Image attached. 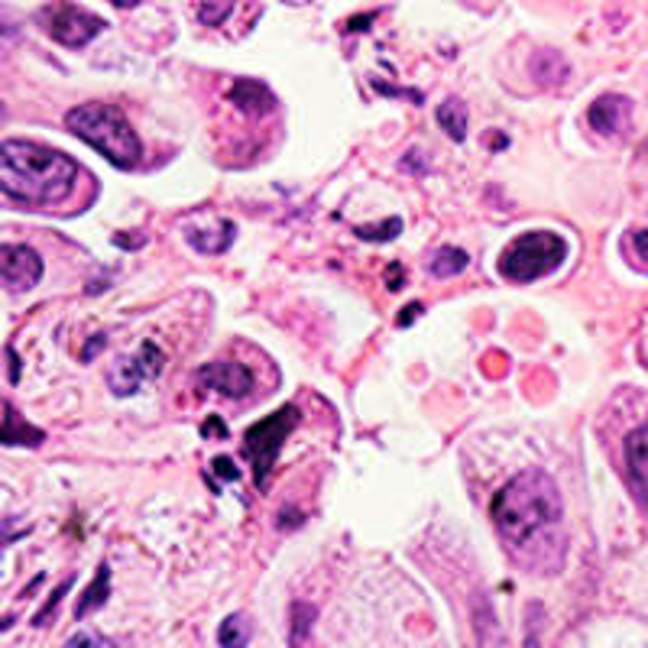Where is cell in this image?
I'll return each instance as SVG.
<instances>
[{"instance_id":"obj_1","label":"cell","mask_w":648,"mask_h":648,"mask_svg":"<svg viewBox=\"0 0 648 648\" xmlns=\"http://www.w3.org/2000/svg\"><path fill=\"white\" fill-rule=\"evenodd\" d=\"M562 513L558 483L538 467L513 476L490 503L496 532L513 552H528L532 545H542L562 525Z\"/></svg>"},{"instance_id":"obj_2","label":"cell","mask_w":648,"mask_h":648,"mask_svg":"<svg viewBox=\"0 0 648 648\" xmlns=\"http://www.w3.org/2000/svg\"><path fill=\"white\" fill-rule=\"evenodd\" d=\"M79 163L30 140H7L0 156V192L23 208H49L72 195Z\"/></svg>"},{"instance_id":"obj_3","label":"cell","mask_w":648,"mask_h":648,"mask_svg":"<svg viewBox=\"0 0 648 648\" xmlns=\"http://www.w3.org/2000/svg\"><path fill=\"white\" fill-rule=\"evenodd\" d=\"M65 130L75 133L91 150H97L111 166L117 169H133L143 160V143L136 130L130 127L127 114L114 104H79L65 114Z\"/></svg>"},{"instance_id":"obj_4","label":"cell","mask_w":648,"mask_h":648,"mask_svg":"<svg viewBox=\"0 0 648 648\" xmlns=\"http://www.w3.org/2000/svg\"><path fill=\"white\" fill-rule=\"evenodd\" d=\"M567 257V244L552 230H528L500 257V276L510 282H535L548 272H555Z\"/></svg>"},{"instance_id":"obj_5","label":"cell","mask_w":648,"mask_h":648,"mask_svg":"<svg viewBox=\"0 0 648 648\" xmlns=\"http://www.w3.org/2000/svg\"><path fill=\"white\" fill-rule=\"evenodd\" d=\"M299 419H302L299 405H282L279 412L266 415L263 422L244 432V457L254 467V480H257L259 490H266V480L279 461V451H282L286 438L296 432Z\"/></svg>"},{"instance_id":"obj_6","label":"cell","mask_w":648,"mask_h":648,"mask_svg":"<svg viewBox=\"0 0 648 648\" xmlns=\"http://www.w3.org/2000/svg\"><path fill=\"white\" fill-rule=\"evenodd\" d=\"M37 23L43 27L45 33L65 49H82L88 45L107 23L94 13L82 10L79 3H69V0H52L45 3L43 10L37 13Z\"/></svg>"},{"instance_id":"obj_7","label":"cell","mask_w":648,"mask_h":648,"mask_svg":"<svg viewBox=\"0 0 648 648\" xmlns=\"http://www.w3.org/2000/svg\"><path fill=\"white\" fill-rule=\"evenodd\" d=\"M163 363H166L163 350L153 341H143V347L133 357H121L117 360V367L107 373V383H111V389L117 395H133L140 389V383L156 380L163 373Z\"/></svg>"},{"instance_id":"obj_8","label":"cell","mask_w":648,"mask_h":648,"mask_svg":"<svg viewBox=\"0 0 648 648\" xmlns=\"http://www.w3.org/2000/svg\"><path fill=\"white\" fill-rule=\"evenodd\" d=\"M0 279L7 292H30L43 279V259L27 244H7L0 250Z\"/></svg>"},{"instance_id":"obj_9","label":"cell","mask_w":648,"mask_h":648,"mask_svg":"<svg viewBox=\"0 0 648 648\" xmlns=\"http://www.w3.org/2000/svg\"><path fill=\"white\" fill-rule=\"evenodd\" d=\"M195 383L205 389H215V392L227 395V399H244L254 389V377L237 360H215V363H205L195 373Z\"/></svg>"},{"instance_id":"obj_10","label":"cell","mask_w":648,"mask_h":648,"mask_svg":"<svg viewBox=\"0 0 648 648\" xmlns=\"http://www.w3.org/2000/svg\"><path fill=\"white\" fill-rule=\"evenodd\" d=\"M629 117H632V101L626 94H600L587 111V124L606 136L623 133L629 127Z\"/></svg>"},{"instance_id":"obj_11","label":"cell","mask_w":648,"mask_h":648,"mask_svg":"<svg viewBox=\"0 0 648 648\" xmlns=\"http://www.w3.org/2000/svg\"><path fill=\"white\" fill-rule=\"evenodd\" d=\"M623 457H626L629 476H632V483L639 490V500H642V506L648 510V422L626 434Z\"/></svg>"},{"instance_id":"obj_12","label":"cell","mask_w":648,"mask_h":648,"mask_svg":"<svg viewBox=\"0 0 648 648\" xmlns=\"http://www.w3.org/2000/svg\"><path fill=\"white\" fill-rule=\"evenodd\" d=\"M227 97H230V104H237L250 117H263V114L276 111V94L259 79H237Z\"/></svg>"},{"instance_id":"obj_13","label":"cell","mask_w":648,"mask_h":648,"mask_svg":"<svg viewBox=\"0 0 648 648\" xmlns=\"http://www.w3.org/2000/svg\"><path fill=\"white\" fill-rule=\"evenodd\" d=\"M234 237H237V224L234 220H220L212 230H188V244L198 254H208V257H217V254L230 250Z\"/></svg>"},{"instance_id":"obj_14","label":"cell","mask_w":648,"mask_h":648,"mask_svg":"<svg viewBox=\"0 0 648 648\" xmlns=\"http://www.w3.org/2000/svg\"><path fill=\"white\" fill-rule=\"evenodd\" d=\"M45 432H40L37 425H30V422H23V415L10 405V402H3V444L7 448H13V444H27V448H37V444H43Z\"/></svg>"},{"instance_id":"obj_15","label":"cell","mask_w":648,"mask_h":648,"mask_svg":"<svg viewBox=\"0 0 648 648\" xmlns=\"http://www.w3.org/2000/svg\"><path fill=\"white\" fill-rule=\"evenodd\" d=\"M438 124L454 143H464L467 140V107H464V101L448 97L444 104H438Z\"/></svg>"},{"instance_id":"obj_16","label":"cell","mask_w":648,"mask_h":648,"mask_svg":"<svg viewBox=\"0 0 648 648\" xmlns=\"http://www.w3.org/2000/svg\"><path fill=\"white\" fill-rule=\"evenodd\" d=\"M532 75H535L542 85H562L564 79H567V62H564L562 52L542 49V52L532 59Z\"/></svg>"},{"instance_id":"obj_17","label":"cell","mask_w":648,"mask_h":648,"mask_svg":"<svg viewBox=\"0 0 648 648\" xmlns=\"http://www.w3.org/2000/svg\"><path fill=\"white\" fill-rule=\"evenodd\" d=\"M107 597H111V567H107V562H101L94 584L88 587L85 597H82L79 606H75V619H85L91 609H97V606L107 604Z\"/></svg>"},{"instance_id":"obj_18","label":"cell","mask_w":648,"mask_h":648,"mask_svg":"<svg viewBox=\"0 0 648 648\" xmlns=\"http://www.w3.org/2000/svg\"><path fill=\"white\" fill-rule=\"evenodd\" d=\"M467 263H471V257H467L464 250H457V247H441L432 257V263H429V269H432L434 279H451V276L464 272Z\"/></svg>"},{"instance_id":"obj_19","label":"cell","mask_w":648,"mask_h":648,"mask_svg":"<svg viewBox=\"0 0 648 648\" xmlns=\"http://www.w3.org/2000/svg\"><path fill=\"white\" fill-rule=\"evenodd\" d=\"M217 642L224 648H240L250 642V619L244 613H234L220 623L217 629Z\"/></svg>"},{"instance_id":"obj_20","label":"cell","mask_w":648,"mask_h":648,"mask_svg":"<svg viewBox=\"0 0 648 648\" xmlns=\"http://www.w3.org/2000/svg\"><path fill=\"white\" fill-rule=\"evenodd\" d=\"M318 619V609L311 604H292V632H289V642L292 646H305L311 639V626Z\"/></svg>"},{"instance_id":"obj_21","label":"cell","mask_w":648,"mask_h":648,"mask_svg":"<svg viewBox=\"0 0 648 648\" xmlns=\"http://www.w3.org/2000/svg\"><path fill=\"white\" fill-rule=\"evenodd\" d=\"M237 0H198V20L205 27H220L230 13H234Z\"/></svg>"},{"instance_id":"obj_22","label":"cell","mask_w":648,"mask_h":648,"mask_svg":"<svg viewBox=\"0 0 648 648\" xmlns=\"http://www.w3.org/2000/svg\"><path fill=\"white\" fill-rule=\"evenodd\" d=\"M353 234L360 240H380V244H387L395 234H402V217H389L387 224H380V227H353Z\"/></svg>"},{"instance_id":"obj_23","label":"cell","mask_w":648,"mask_h":648,"mask_svg":"<svg viewBox=\"0 0 648 648\" xmlns=\"http://www.w3.org/2000/svg\"><path fill=\"white\" fill-rule=\"evenodd\" d=\"M72 580H75V577H65V584H59V587H55V594L49 597V606H45L43 613H37V626H43L45 619H49V613H52V609L59 606V600H62V597L69 594V587H72Z\"/></svg>"},{"instance_id":"obj_24","label":"cell","mask_w":648,"mask_h":648,"mask_svg":"<svg viewBox=\"0 0 648 648\" xmlns=\"http://www.w3.org/2000/svg\"><path fill=\"white\" fill-rule=\"evenodd\" d=\"M387 286L395 292V289H402L405 286V269L399 266V263H389V269H387Z\"/></svg>"},{"instance_id":"obj_25","label":"cell","mask_w":648,"mask_h":648,"mask_svg":"<svg viewBox=\"0 0 648 648\" xmlns=\"http://www.w3.org/2000/svg\"><path fill=\"white\" fill-rule=\"evenodd\" d=\"M212 467H215V474L227 476V480H240V471L234 467V461H230V457H215V461H212Z\"/></svg>"},{"instance_id":"obj_26","label":"cell","mask_w":648,"mask_h":648,"mask_svg":"<svg viewBox=\"0 0 648 648\" xmlns=\"http://www.w3.org/2000/svg\"><path fill=\"white\" fill-rule=\"evenodd\" d=\"M82 642H85V646H114L111 639L94 636V632H79V636H72V639H69V646H82Z\"/></svg>"},{"instance_id":"obj_27","label":"cell","mask_w":648,"mask_h":648,"mask_svg":"<svg viewBox=\"0 0 648 648\" xmlns=\"http://www.w3.org/2000/svg\"><path fill=\"white\" fill-rule=\"evenodd\" d=\"M202 434H205V438H212V434H217V438H227V425H224L217 415H212V419L202 425Z\"/></svg>"},{"instance_id":"obj_28","label":"cell","mask_w":648,"mask_h":648,"mask_svg":"<svg viewBox=\"0 0 648 648\" xmlns=\"http://www.w3.org/2000/svg\"><path fill=\"white\" fill-rule=\"evenodd\" d=\"M7 360H10V367H7V380L10 383H17L20 380V360H17V350L7 344Z\"/></svg>"},{"instance_id":"obj_29","label":"cell","mask_w":648,"mask_h":648,"mask_svg":"<svg viewBox=\"0 0 648 648\" xmlns=\"http://www.w3.org/2000/svg\"><path fill=\"white\" fill-rule=\"evenodd\" d=\"M632 244H636V254H639V259H646V266H648V227L632 237Z\"/></svg>"},{"instance_id":"obj_30","label":"cell","mask_w":648,"mask_h":648,"mask_svg":"<svg viewBox=\"0 0 648 648\" xmlns=\"http://www.w3.org/2000/svg\"><path fill=\"white\" fill-rule=\"evenodd\" d=\"M419 311H422V305H419V302L409 305V308H405V315H399V328H409V325H412V321L419 318Z\"/></svg>"},{"instance_id":"obj_31","label":"cell","mask_w":648,"mask_h":648,"mask_svg":"<svg viewBox=\"0 0 648 648\" xmlns=\"http://www.w3.org/2000/svg\"><path fill=\"white\" fill-rule=\"evenodd\" d=\"M114 7H121V10H130V7H136L140 0H111Z\"/></svg>"}]
</instances>
